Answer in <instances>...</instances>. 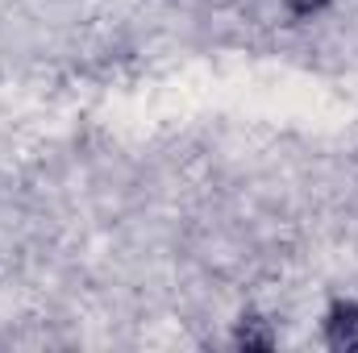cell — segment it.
<instances>
[{
	"mask_svg": "<svg viewBox=\"0 0 358 353\" xmlns=\"http://www.w3.org/2000/svg\"><path fill=\"white\" fill-rule=\"evenodd\" d=\"M329 341L334 345H358V308H338L329 316Z\"/></svg>",
	"mask_w": 358,
	"mask_h": 353,
	"instance_id": "obj_1",
	"label": "cell"
}]
</instances>
